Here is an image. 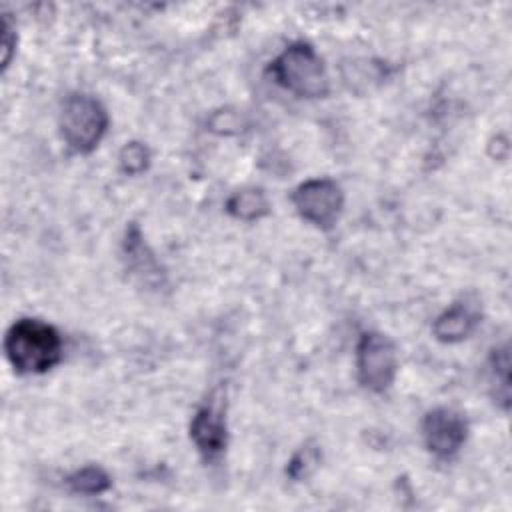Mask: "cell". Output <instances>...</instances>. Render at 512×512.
<instances>
[{
	"instance_id": "12",
	"label": "cell",
	"mask_w": 512,
	"mask_h": 512,
	"mask_svg": "<svg viewBox=\"0 0 512 512\" xmlns=\"http://www.w3.org/2000/svg\"><path fill=\"white\" fill-rule=\"evenodd\" d=\"M318 464H320V448H318V444L314 440H308L288 460L286 474L294 482H302V480H306L316 470Z\"/></svg>"
},
{
	"instance_id": "6",
	"label": "cell",
	"mask_w": 512,
	"mask_h": 512,
	"mask_svg": "<svg viewBox=\"0 0 512 512\" xmlns=\"http://www.w3.org/2000/svg\"><path fill=\"white\" fill-rule=\"evenodd\" d=\"M422 438L428 452L438 458H452L468 438V422L462 412L438 406L424 416Z\"/></svg>"
},
{
	"instance_id": "14",
	"label": "cell",
	"mask_w": 512,
	"mask_h": 512,
	"mask_svg": "<svg viewBox=\"0 0 512 512\" xmlns=\"http://www.w3.org/2000/svg\"><path fill=\"white\" fill-rule=\"evenodd\" d=\"M490 370H492V378H494L496 386H500L498 402H502V406L508 408V400H510V354H508L506 344L492 350Z\"/></svg>"
},
{
	"instance_id": "13",
	"label": "cell",
	"mask_w": 512,
	"mask_h": 512,
	"mask_svg": "<svg viewBox=\"0 0 512 512\" xmlns=\"http://www.w3.org/2000/svg\"><path fill=\"white\" fill-rule=\"evenodd\" d=\"M118 166L126 176H138L150 166V150L142 142H126L118 154Z\"/></svg>"
},
{
	"instance_id": "7",
	"label": "cell",
	"mask_w": 512,
	"mask_h": 512,
	"mask_svg": "<svg viewBox=\"0 0 512 512\" xmlns=\"http://www.w3.org/2000/svg\"><path fill=\"white\" fill-rule=\"evenodd\" d=\"M190 438L206 460H216L226 450V410L218 394H212L192 416Z\"/></svg>"
},
{
	"instance_id": "4",
	"label": "cell",
	"mask_w": 512,
	"mask_h": 512,
	"mask_svg": "<svg viewBox=\"0 0 512 512\" xmlns=\"http://www.w3.org/2000/svg\"><path fill=\"white\" fill-rule=\"evenodd\" d=\"M356 372L366 390L386 392L398 372L394 342L382 332H364L356 346Z\"/></svg>"
},
{
	"instance_id": "5",
	"label": "cell",
	"mask_w": 512,
	"mask_h": 512,
	"mask_svg": "<svg viewBox=\"0 0 512 512\" xmlns=\"http://www.w3.org/2000/svg\"><path fill=\"white\" fill-rule=\"evenodd\" d=\"M296 212L318 228H332L344 208V192L330 178H310L292 192Z\"/></svg>"
},
{
	"instance_id": "11",
	"label": "cell",
	"mask_w": 512,
	"mask_h": 512,
	"mask_svg": "<svg viewBox=\"0 0 512 512\" xmlns=\"http://www.w3.org/2000/svg\"><path fill=\"white\" fill-rule=\"evenodd\" d=\"M66 486L70 488V492L74 494H88V496H96L106 492L112 486V478L108 476V472L100 466H84L76 472H72L66 478Z\"/></svg>"
},
{
	"instance_id": "1",
	"label": "cell",
	"mask_w": 512,
	"mask_h": 512,
	"mask_svg": "<svg viewBox=\"0 0 512 512\" xmlns=\"http://www.w3.org/2000/svg\"><path fill=\"white\" fill-rule=\"evenodd\" d=\"M4 352L16 372L42 374L60 362L62 338L48 322L20 318L4 336Z\"/></svg>"
},
{
	"instance_id": "10",
	"label": "cell",
	"mask_w": 512,
	"mask_h": 512,
	"mask_svg": "<svg viewBox=\"0 0 512 512\" xmlns=\"http://www.w3.org/2000/svg\"><path fill=\"white\" fill-rule=\"evenodd\" d=\"M226 212L236 220L254 222L270 212V202L260 188H242L226 200Z\"/></svg>"
},
{
	"instance_id": "2",
	"label": "cell",
	"mask_w": 512,
	"mask_h": 512,
	"mask_svg": "<svg viewBox=\"0 0 512 512\" xmlns=\"http://www.w3.org/2000/svg\"><path fill=\"white\" fill-rule=\"evenodd\" d=\"M270 74L284 90L300 98H324L330 78L320 54L306 42H294L270 62Z\"/></svg>"
},
{
	"instance_id": "9",
	"label": "cell",
	"mask_w": 512,
	"mask_h": 512,
	"mask_svg": "<svg viewBox=\"0 0 512 512\" xmlns=\"http://www.w3.org/2000/svg\"><path fill=\"white\" fill-rule=\"evenodd\" d=\"M124 254H126V262L128 268L138 274L140 278H144L146 284L150 282H160L162 284V270L158 260L154 258V254L150 252V248L144 242V236L138 228V224H130V228L126 230V238H124Z\"/></svg>"
},
{
	"instance_id": "3",
	"label": "cell",
	"mask_w": 512,
	"mask_h": 512,
	"mask_svg": "<svg viewBox=\"0 0 512 512\" xmlns=\"http://www.w3.org/2000/svg\"><path fill=\"white\" fill-rule=\"evenodd\" d=\"M108 130V112L90 94H70L60 110V132L76 154L92 152Z\"/></svg>"
},
{
	"instance_id": "8",
	"label": "cell",
	"mask_w": 512,
	"mask_h": 512,
	"mask_svg": "<svg viewBox=\"0 0 512 512\" xmlns=\"http://www.w3.org/2000/svg\"><path fill=\"white\" fill-rule=\"evenodd\" d=\"M480 306L472 300H458L450 308H446L442 314L436 316L432 324V334L436 340L446 344H456L472 336V332L478 328L480 320Z\"/></svg>"
},
{
	"instance_id": "15",
	"label": "cell",
	"mask_w": 512,
	"mask_h": 512,
	"mask_svg": "<svg viewBox=\"0 0 512 512\" xmlns=\"http://www.w3.org/2000/svg\"><path fill=\"white\" fill-rule=\"evenodd\" d=\"M18 44V36H16V24L10 20L8 14H2V40H0V48H2V70H6L10 66V60L14 56Z\"/></svg>"
}]
</instances>
